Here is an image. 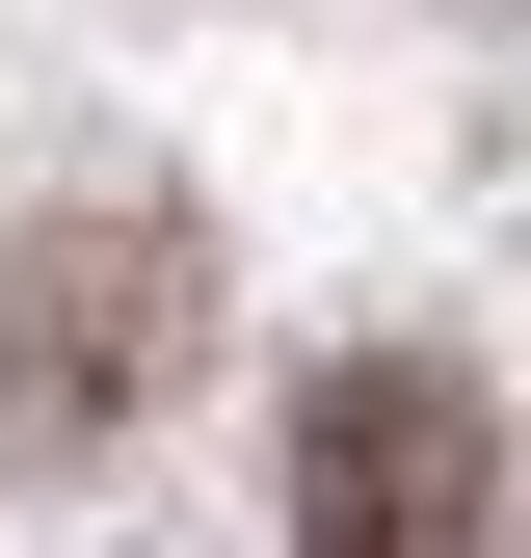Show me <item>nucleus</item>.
<instances>
[{
    "label": "nucleus",
    "instance_id": "obj_1",
    "mask_svg": "<svg viewBox=\"0 0 531 558\" xmlns=\"http://www.w3.org/2000/svg\"><path fill=\"white\" fill-rule=\"evenodd\" d=\"M293 558H505V426H479V373H425V345L319 373V399H293Z\"/></svg>",
    "mask_w": 531,
    "mask_h": 558
},
{
    "label": "nucleus",
    "instance_id": "obj_2",
    "mask_svg": "<svg viewBox=\"0 0 531 558\" xmlns=\"http://www.w3.org/2000/svg\"><path fill=\"white\" fill-rule=\"evenodd\" d=\"M186 319H213V240L186 214H53L27 266H0V426H133V399L186 373Z\"/></svg>",
    "mask_w": 531,
    "mask_h": 558
}]
</instances>
